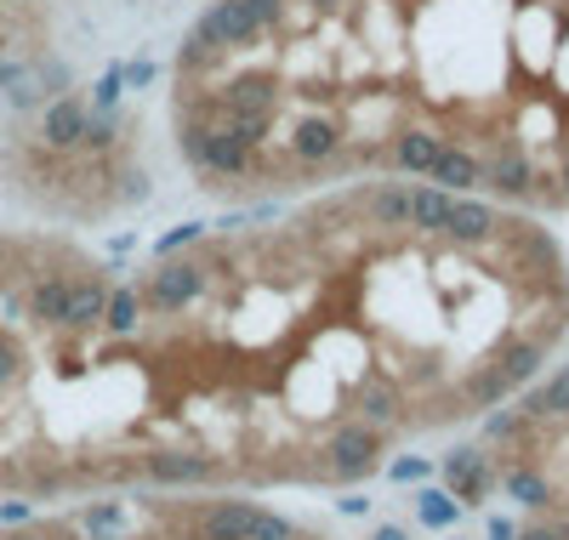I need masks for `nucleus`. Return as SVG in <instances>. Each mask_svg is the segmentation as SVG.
Instances as JSON below:
<instances>
[{
  "instance_id": "nucleus-2",
  "label": "nucleus",
  "mask_w": 569,
  "mask_h": 540,
  "mask_svg": "<svg viewBox=\"0 0 569 540\" xmlns=\"http://www.w3.org/2000/svg\"><path fill=\"white\" fill-rule=\"evenodd\" d=\"M166 137L222 206L410 182L569 217V0H206Z\"/></svg>"
},
{
  "instance_id": "nucleus-3",
  "label": "nucleus",
  "mask_w": 569,
  "mask_h": 540,
  "mask_svg": "<svg viewBox=\"0 0 569 540\" xmlns=\"http://www.w3.org/2000/svg\"><path fill=\"white\" fill-rule=\"evenodd\" d=\"M0 188L46 228L109 222L149 193L142 120L69 91L7 131Z\"/></svg>"
},
{
  "instance_id": "nucleus-4",
  "label": "nucleus",
  "mask_w": 569,
  "mask_h": 540,
  "mask_svg": "<svg viewBox=\"0 0 569 540\" xmlns=\"http://www.w3.org/2000/svg\"><path fill=\"white\" fill-rule=\"evenodd\" d=\"M461 507L507 501L490 540H569V359L485 416L479 438L445 461Z\"/></svg>"
},
{
  "instance_id": "nucleus-5",
  "label": "nucleus",
  "mask_w": 569,
  "mask_h": 540,
  "mask_svg": "<svg viewBox=\"0 0 569 540\" xmlns=\"http://www.w3.org/2000/svg\"><path fill=\"white\" fill-rule=\"evenodd\" d=\"M0 540H348L233 489H114L0 523Z\"/></svg>"
},
{
  "instance_id": "nucleus-6",
  "label": "nucleus",
  "mask_w": 569,
  "mask_h": 540,
  "mask_svg": "<svg viewBox=\"0 0 569 540\" xmlns=\"http://www.w3.org/2000/svg\"><path fill=\"white\" fill-rule=\"evenodd\" d=\"M58 46V0H0V86L40 69Z\"/></svg>"
},
{
  "instance_id": "nucleus-1",
  "label": "nucleus",
  "mask_w": 569,
  "mask_h": 540,
  "mask_svg": "<svg viewBox=\"0 0 569 540\" xmlns=\"http://www.w3.org/2000/svg\"><path fill=\"white\" fill-rule=\"evenodd\" d=\"M563 341L552 222L439 188L233 206L131 262L80 239L0 387V501L353 489L501 410Z\"/></svg>"
}]
</instances>
